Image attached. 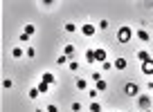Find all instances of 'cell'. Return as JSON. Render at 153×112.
Masks as SVG:
<instances>
[{"label":"cell","instance_id":"6da1fadb","mask_svg":"<svg viewBox=\"0 0 153 112\" xmlns=\"http://www.w3.org/2000/svg\"><path fill=\"white\" fill-rule=\"evenodd\" d=\"M131 38H133V29H131L128 25H122L120 32H117V41L120 43H128Z\"/></svg>","mask_w":153,"mask_h":112},{"label":"cell","instance_id":"7a4b0ae2","mask_svg":"<svg viewBox=\"0 0 153 112\" xmlns=\"http://www.w3.org/2000/svg\"><path fill=\"white\" fill-rule=\"evenodd\" d=\"M137 92H140L137 83H126L124 85V94H126V97H137Z\"/></svg>","mask_w":153,"mask_h":112},{"label":"cell","instance_id":"3957f363","mask_svg":"<svg viewBox=\"0 0 153 112\" xmlns=\"http://www.w3.org/2000/svg\"><path fill=\"white\" fill-rule=\"evenodd\" d=\"M95 32H97L95 25H81V34H83V36L90 38V36H95Z\"/></svg>","mask_w":153,"mask_h":112},{"label":"cell","instance_id":"277c9868","mask_svg":"<svg viewBox=\"0 0 153 112\" xmlns=\"http://www.w3.org/2000/svg\"><path fill=\"white\" fill-rule=\"evenodd\" d=\"M137 103H140V108H142V110H149V103H151V99H149L146 94H142V97L137 99Z\"/></svg>","mask_w":153,"mask_h":112},{"label":"cell","instance_id":"5b68a950","mask_svg":"<svg viewBox=\"0 0 153 112\" xmlns=\"http://www.w3.org/2000/svg\"><path fill=\"white\" fill-rule=\"evenodd\" d=\"M63 56H68V58L72 61V56H74V45H65L63 47Z\"/></svg>","mask_w":153,"mask_h":112},{"label":"cell","instance_id":"8992f818","mask_svg":"<svg viewBox=\"0 0 153 112\" xmlns=\"http://www.w3.org/2000/svg\"><path fill=\"white\" fill-rule=\"evenodd\" d=\"M142 72H144V74H153V61L142 63Z\"/></svg>","mask_w":153,"mask_h":112},{"label":"cell","instance_id":"52a82bcc","mask_svg":"<svg viewBox=\"0 0 153 112\" xmlns=\"http://www.w3.org/2000/svg\"><path fill=\"white\" fill-rule=\"evenodd\" d=\"M54 79H56V76H54L52 72H45V74H43V79H41V81H45L48 85H52V83H54Z\"/></svg>","mask_w":153,"mask_h":112},{"label":"cell","instance_id":"ba28073f","mask_svg":"<svg viewBox=\"0 0 153 112\" xmlns=\"http://www.w3.org/2000/svg\"><path fill=\"white\" fill-rule=\"evenodd\" d=\"M137 58H140V61H142V63L151 61V56H149V52H144V49H140V52H137Z\"/></svg>","mask_w":153,"mask_h":112},{"label":"cell","instance_id":"9c48e42d","mask_svg":"<svg viewBox=\"0 0 153 112\" xmlns=\"http://www.w3.org/2000/svg\"><path fill=\"white\" fill-rule=\"evenodd\" d=\"M95 56H97V61H99V63H106V52L104 49H95Z\"/></svg>","mask_w":153,"mask_h":112},{"label":"cell","instance_id":"30bf717a","mask_svg":"<svg viewBox=\"0 0 153 112\" xmlns=\"http://www.w3.org/2000/svg\"><path fill=\"white\" fill-rule=\"evenodd\" d=\"M126 65H128V63H126L124 58H117V61H115V70H126Z\"/></svg>","mask_w":153,"mask_h":112},{"label":"cell","instance_id":"8fae6325","mask_svg":"<svg viewBox=\"0 0 153 112\" xmlns=\"http://www.w3.org/2000/svg\"><path fill=\"white\" fill-rule=\"evenodd\" d=\"M106 90H108V83H106L104 79H101V81H97V92H106Z\"/></svg>","mask_w":153,"mask_h":112},{"label":"cell","instance_id":"7c38bea8","mask_svg":"<svg viewBox=\"0 0 153 112\" xmlns=\"http://www.w3.org/2000/svg\"><path fill=\"white\" fill-rule=\"evenodd\" d=\"M36 88H38V92H41V94H45V92H50V85H48V83H45V81H41V83H38V85H36Z\"/></svg>","mask_w":153,"mask_h":112},{"label":"cell","instance_id":"4fadbf2b","mask_svg":"<svg viewBox=\"0 0 153 112\" xmlns=\"http://www.w3.org/2000/svg\"><path fill=\"white\" fill-rule=\"evenodd\" d=\"M86 61H88V63H97V56H95V52H92V49L86 52Z\"/></svg>","mask_w":153,"mask_h":112},{"label":"cell","instance_id":"5bb4252c","mask_svg":"<svg viewBox=\"0 0 153 112\" xmlns=\"http://www.w3.org/2000/svg\"><path fill=\"white\" fill-rule=\"evenodd\" d=\"M137 38H140V41H142V43H146L149 38H151V36H149V32H144V29H140V32H137Z\"/></svg>","mask_w":153,"mask_h":112},{"label":"cell","instance_id":"9a60e30c","mask_svg":"<svg viewBox=\"0 0 153 112\" xmlns=\"http://www.w3.org/2000/svg\"><path fill=\"white\" fill-rule=\"evenodd\" d=\"M88 88V81L86 79H76V90H86Z\"/></svg>","mask_w":153,"mask_h":112},{"label":"cell","instance_id":"2e32d148","mask_svg":"<svg viewBox=\"0 0 153 112\" xmlns=\"http://www.w3.org/2000/svg\"><path fill=\"white\" fill-rule=\"evenodd\" d=\"M11 54H14V58H23V56H25V52L20 49V47H14V52H11Z\"/></svg>","mask_w":153,"mask_h":112},{"label":"cell","instance_id":"e0dca14e","mask_svg":"<svg viewBox=\"0 0 153 112\" xmlns=\"http://www.w3.org/2000/svg\"><path fill=\"white\" fill-rule=\"evenodd\" d=\"M63 29H65L68 34H72V32L76 29V25H74V23H65V25H63Z\"/></svg>","mask_w":153,"mask_h":112},{"label":"cell","instance_id":"ac0fdd59","mask_svg":"<svg viewBox=\"0 0 153 112\" xmlns=\"http://www.w3.org/2000/svg\"><path fill=\"white\" fill-rule=\"evenodd\" d=\"M34 32H36V27H34V25H25V32H23V34H27V36H32Z\"/></svg>","mask_w":153,"mask_h":112},{"label":"cell","instance_id":"d6986e66","mask_svg":"<svg viewBox=\"0 0 153 112\" xmlns=\"http://www.w3.org/2000/svg\"><path fill=\"white\" fill-rule=\"evenodd\" d=\"M115 67V63H110V61H106V63H101V70L104 72H108V70H113Z\"/></svg>","mask_w":153,"mask_h":112},{"label":"cell","instance_id":"ffe728a7","mask_svg":"<svg viewBox=\"0 0 153 112\" xmlns=\"http://www.w3.org/2000/svg\"><path fill=\"white\" fill-rule=\"evenodd\" d=\"M38 94H41V92H38V88H32L27 97H29V99H38Z\"/></svg>","mask_w":153,"mask_h":112},{"label":"cell","instance_id":"44dd1931","mask_svg":"<svg viewBox=\"0 0 153 112\" xmlns=\"http://www.w3.org/2000/svg\"><path fill=\"white\" fill-rule=\"evenodd\" d=\"M90 112H101V105H99L97 101H92V103H90Z\"/></svg>","mask_w":153,"mask_h":112},{"label":"cell","instance_id":"7402d4cb","mask_svg":"<svg viewBox=\"0 0 153 112\" xmlns=\"http://www.w3.org/2000/svg\"><path fill=\"white\" fill-rule=\"evenodd\" d=\"M25 56H27V58H34V56H36V49H34V47H27V52H25Z\"/></svg>","mask_w":153,"mask_h":112},{"label":"cell","instance_id":"603a6c76","mask_svg":"<svg viewBox=\"0 0 153 112\" xmlns=\"http://www.w3.org/2000/svg\"><path fill=\"white\" fill-rule=\"evenodd\" d=\"M11 85H14V81H11V79H5V81H2V88H5V90H9Z\"/></svg>","mask_w":153,"mask_h":112},{"label":"cell","instance_id":"cb8c5ba5","mask_svg":"<svg viewBox=\"0 0 153 112\" xmlns=\"http://www.w3.org/2000/svg\"><path fill=\"white\" fill-rule=\"evenodd\" d=\"M65 63H68V56H59L56 58V65H65Z\"/></svg>","mask_w":153,"mask_h":112},{"label":"cell","instance_id":"d4e9b609","mask_svg":"<svg viewBox=\"0 0 153 112\" xmlns=\"http://www.w3.org/2000/svg\"><path fill=\"white\" fill-rule=\"evenodd\" d=\"M97 27H99V29H108V20H106V18H104V20H101V23H99V25H97Z\"/></svg>","mask_w":153,"mask_h":112},{"label":"cell","instance_id":"484cf974","mask_svg":"<svg viewBox=\"0 0 153 112\" xmlns=\"http://www.w3.org/2000/svg\"><path fill=\"white\" fill-rule=\"evenodd\" d=\"M70 70L76 72V70H79V63H76V61H70Z\"/></svg>","mask_w":153,"mask_h":112},{"label":"cell","instance_id":"4316f807","mask_svg":"<svg viewBox=\"0 0 153 112\" xmlns=\"http://www.w3.org/2000/svg\"><path fill=\"white\" fill-rule=\"evenodd\" d=\"M90 79L97 83V81H101V74H99V72H95V74H90Z\"/></svg>","mask_w":153,"mask_h":112},{"label":"cell","instance_id":"83f0119b","mask_svg":"<svg viewBox=\"0 0 153 112\" xmlns=\"http://www.w3.org/2000/svg\"><path fill=\"white\" fill-rule=\"evenodd\" d=\"M79 110H81V103L74 101V103H72V112H79Z\"/></svg>","mask_w":153,"mask_h":112},{"label":"cell","instance_id":"f1b7e54d","mask_svg":"<svg viewBox=\"0 0 153 112\" xmlns=\"http://www.w3.org/2000/svg\"><path fill=\"white\" fill-rule=\"evenodd\" d=\"M18 41H20V43H27V41H29V36H27V34H20Z\"/></svg>","mask_w":153,"mask_h":112},{"label":"cell","instance_id":"f546056e","mask_svg":"<svg viewBox=\"0 0 153 112\" xmlns=\"http://www.w3.org/2000/svg\"><path fill=\"white\" fill-rule=\"evenodd\" d=\"M48 112H59V108H56V105H52V103H50V105H48Z\"/></svg>","mask_w":153,"mask_h":112},{"label":"cell","instance_id":"4dcf8cb0","mask_svg":"<svg viewBox=\"0 0 153 112\" xmlns=\"http://www.w3.org/2000/svg\"><path fill=\"white\" fill-rule=\"evenodd\" d=\"M36 112H48V110H36Z\"/></svg>","mask_w":153,"mask_h":112},{"label":"cell","instance_id":"1f68e13d","mask_svg":"<svg viewBox=\"0 0 153 112\" xmlns=\"http://www.w3.org/2000/svg\"><path fill=\"white\" fill-rule=\"evenodd\" d=\"M142 112H153V110H142Z\"/></svg>","mask_w":153,"mask_h":112}]
</instances>
